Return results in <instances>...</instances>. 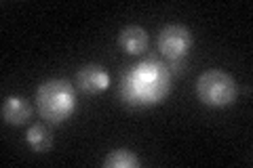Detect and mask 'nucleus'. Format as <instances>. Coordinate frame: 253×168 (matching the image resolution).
Instances as JSON below:
<instances>
[{
  "label": "nucleus",
  "instance_id": "1",
  "mask_svg": "<svg viewBox=\"0 0 253 168\" xmlns=\"http://www.w3.org/2000/svg\"><path fill=\"white\" fill-rule=\"evenodd\" d=\"M171 76L167 66L156 59H146L125 71L121 78V97L126 105L148 107L161 103L169 93Z\"/></svg>",
  "mask_w": 253,
  "mask_h": 168
},
{
  "label": "nucleus",
  "instance_id": "2",
  "mask_svg": "<svg viewBox=\"0 0 253 168\" xmlns=\"http://www.w3.org/2000/svg\"><path fill=\"white\" fill-rule=\"evenodd\" d=\"M36 105L41 116L51 124H59L74 114L76 93L68 80H46L36 91Z\"/></svg>",
  "mask_w": 253,
  "mask_h": 168
},
{
  "label": "nucleus",
  "instance_id": "3",
  "mask_svg": "<svg viewBox=\"0 0 253 168\" xmlns=\"http://www.w3.org/2000/svg\"><path fill=\"white\" fill-rule=\"evenodd\" d=\"M196 95L209 107H228L236 99V82L228 71L207 69L196 80Z\"/></svg>",
  "mask_w": 253,
  "mask_h": 168
},
{
  "label": "nucleus",
  "instance_id": "4",
  "mask_svg": "<svg viewBox=\"0 0 253 168\" xmlns=\"http://www.w3.org/2000/svg\"><path fill=\"white\" fill-rule=\"evenodd\" d=\"M192 46V34L177 23H169L158 32V49L171 61H179Z\"/></svg>",
  "mask_w": 253,
  "mask_h": 168
},
{
  "label": "nucleus",
  "instance_id": "5",
  "mask_svg": "<svg viewBox=\"0 0 253 168\" xmlns=\"http://www.w3.org/2000/svg\"><path fill=\"white\" fill-rule=\"evenodd\" d=\"M78 89L86 95H97L104 93L110 86V76L106 69H101L99 66H84L76 76Z\"/></svg>",
  "mask_w": 253,
  "mask_h": 168
},
{
  "label": "nucleus",
  "instance_id": "6",
  "mask_svg": "<svg viewBox=\"0 0 253 168\" xmlns=\"http://www.w3.org/2000/svg\"><path fill=\"white\" fill-rule=\"evenodd\" d=\"M118 42H121L125 53L137 55L148 46V32L139 26H126L118 34Z\"/></svg>",
  "mask_w": 253,
  "mask_h": 168
},
{
  "label": "nucleus",
  "instance_id": "7",
  "mask_svg": "<svg viewBox=\"0 0 253 168\" xmlns=\"http://www.w3.org/2000/svg\"><path fill=\"white\" fill-rule=\"evenodd\" d=\"M32 116V107L21 97H6L2 101V118L9 124H26Z\"/></svg>",
  "mask_w": 253,
  "mask_h": 168
},
{
  "label": "nucleus",
  "instance_id": "8",
  "mask_svg": "<svg viewBox=\"0 0 253 168\" xmlns=\"http://www.w3.org/2000/svg\"><path fill=\"white\" fill-rule=\"evenodd\" d=\"M137 164H139L137 156L129 149H114V151H110L104 160L106 168H135Z\"/></svg>",
  "mask_w": 253,
  "mask_h": 168
},
{
  "label": "nucleus",
  "instance_id": "9",
  "mask_svg": "<svg viewBox=\"0 0 253 168\" xmlns=\"http://www.w3.org/2000/svg\"><path fill=\"white\" fill-rule=\"evenodd\" d=\"M26 141L34 151H46L51 147V133L46 131L42 124H34V126L28 129Z\"/></svg>",
  "mask_w": 253,
  "mask_h": 168
}]
</instances>
